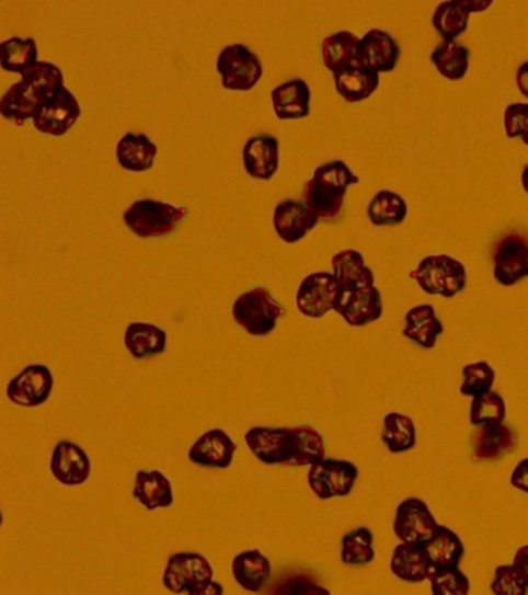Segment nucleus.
Masks as SVG:
<instances>
[{
    "mask_svg": "<svg viewBox=\"0 0 528 595\" xmlns=\"http://www.w3.org/2000/svg\"><path fill=\"white\" fill-rule=\"evenodd\" d=\"M243 443L268 467H312L328 458L323 434L310 425H254L243 433Z\"/></svg>",
    "mask_w": 528,
    "mask_h": 595,
    "instance_id": "f257e3e1",
    "label": "nucleus"
},
{
    "mask_svg": "<svg viewBox=\"0 0 528 595\" xmlns=\"http://www.w3.org/2000/svg\"><path fill=\"white\" fill-rule=\"evenodd\" d=\"M66 77L58 64L39 59L0 96V115L19 127L36 117L39 108L66 89Z\"/></svg>",
    "mask_w": 528,
    "mask_h": 595,
    "instance_id": "f03ea898",
    "label": "nucleus"
},
{
    "mask_svg": "<svg viewBox=\"0 0 528 595\" xmlns=\"http://www.w3.org/2000/svg\"><path fill=\"white\" fill-rule=\"evenodd\" d=\"M359 182V175L344 160H329L314 168L312 178L302 186V202L320 220L333 222L343 215L347 191Z\"/></svg>",
    "mask_w": 528,
    "mask_h": 595,
    "instance_id": "7ed1b4c3",
    "label": "nucleus"
},
{
    "mask_svg": "<svg viewBox=\"0 0 528 595\" xmlns=\"http://www.w3.org/2000/svg\"><path fill=\"white\" fill-rule=\"evenodd\" d=\"M410 279L423 294L452 299L467 289L468 271L467 265L451 254H428L412 268Z\"/></svg>",
    "mask_w": 528,
    "mask_h": 595,
    "instance_id": "20e7f679",
    "label": "nucleus"
},
{
    "mask_svg": "<svg viewBox=\"0 0 528 595\" xmlns=\"http://www.w3.org/2000/svg\"><path fill=\"white\" fill-rule=\"evenodd\" d=\"M188 208L179 207L159 198H137L123 211L122 219L127 230L140 239H159L174 233Z\"/></svg>",
    "mask_w": 528,
    "mask_h": 595,
    "instance_id": "39448f33",
    "label": "nucleus"
},
{
    "mask_svg": "<svg viewBox=\"0 0 528 595\" xmlns=\"http://www.w3.org/2000/svg\"><path fill=\"white\" fill-rule=\"evenodd\" d=\"M286 309L273 297L267 287H253L243 291L231 305V317L239 328L251 336H268L278 328Z\"/></svg>",
    "mask_w": 528,
    "mask_h": 595,
    "instance_id": "423d86ee",
    "label": "nucleus"
},
{
    "mask_svg": "<svg viewBox=\"0 0 528 595\" xmlns=\"http://www.w3.org/2000/svg\"><path fill=\"white\" fill-rule=\"evenodd\" d=\"M216 70L225 91L250 92L264 77V64L256 52L242 43L220 48Z\"/></svg>",
    "mask_w": 528,
    "mask_h": 595,
    "instance_id": "0eeeda50",
    "label": "nucleus"
},
{
    "mask_svg": "<svg viewBox=\"0 0 528 595\" xmlns=\"http://www.w3.org/2000/svg\"><path fill=\"white\" fill-rule=\"evenodd\" d=\"M358 478L357 464L341 458H325L314 464L306 477L310 492L321 501L351 496Z\"/></svg>",
    "mask_w": 528,
    "mask_h": 595,
    "instance_id": "6e6552de",
    "label": "nucleus"
},
{
    "mask_svg": "<svg viewBox=\"0 0 528 595\" xmlns=\"http://www.w3.org/2000/svg\"><path fill=\"white\" fill-rule=\"evenodd\" d=\"M55 389L54 370L43 363H30L7 384L5 394L13 405L33 410L50 400Z\"/></svg>",
    "mask_w": 528,
    "mask_h": 595,
    "instance_id": "1a4fd4ad",
    "label": "nucleus"
},
{
    "mask_svg": "<svg viewBox=\"0 0 528 595\" xmlns=\"http://www.w3.org/2000/svg\"><path fill=\"white\" fill-rule=\"evenodd\" d=\"M215 580V568L204 553L175 552L170 556L164 567L162 583L171 594H188L197 586Z\"/></svg>",
    "mask_w": 528,
    "mask_h": 595,
    "instance_id": "9d476101",
    "label": "nucleus"
},
{
    "mask_svg": "<svg viewBox=\"0 0 528 595\" xmlns=\"http://www.w3.org/2000/svg\"><path fill=\"white\" fill-rule=\"evenodd\" d=\"M493 278L502 287L518 286L528 278V234L510 231L493 249Z\"/></svg>",
    "mask_w": 528,
    "mask_h": 595,
    "instance_id": "9b49d317",
    "label": "nucleus"
},
{
    "mask_svg": "<svg viewBox=\"0 0 528 595\" xmlns=\"http://www.w3.org/2000/svg\"><path fill=\"white\" fill-rule=\"evenodd\" d=\"M341 290L331 272H313L299 283L295 295V306L302 317L321 320L329 312H335Z\"/></svg>",
    "mask_w": 528,
    "mask_h": 595,
    "instance_id": "f8f14e48",
    "label": "nucleus"
},
{
    "mask_svg": "<svg viewBox=\"0 0 528 595\" xmlns=\"http://www.w3.org/2000/svg\"><path fill=\"white\" fill-rule=\"evenodd\" d=\"M439 522L431 512L428 503L418 496L404 497L395 508L392 530L400 542L425 545L439 529Z\"/></svg>",
    "mask_w": 528,
    "mask_h": 595,
    "instance_id": "ddd939ff",
    "label": "nucleus"
},
{
    "mask_svg": "<svg viewBox=\"0 0 528 595\" xmlns=\"http://www.w3.org/2000/svg\"><path fill=\"white\" fill-rule=\"evenodd\" d=\"M48 470L64 488H80L92 477V459L80 444L64 439L51 450Z\"/></svg>",
    "mask_w": 528,
    "mask_h": 595,
    "instance_id": "4468645a",
    "label": "nucleus"
},
{
    "mask_svg": "<svg viewBox=\"0 0 528 595\" xmlns=\"http://www.w3.org/2000/svg\"><path fill=\"white\" fill-rule=\"evenodd\" d=\"M493 0H445L433 11V28L441 43H457L470 24L471 14L485 13L492 9Z\"/></svg>",
    "mask_w": 528,
    "mask_h": 595,
    "instance_id": "2eb2a0df",
    "label": "nucleus"
},
{
    "mask_svg": "<svg viewBox=\"0 0 528 595\" xmlns=\"http://www.w3.org/2000/svg\"><path fill=\"white\" fill-rule=\"evenodd\" d=\"M238 443L223 428H209L191 444L188 460L202 469L228 470L234 462Z\"/></svg>",
    "mask_w": 528,
    "mask_h": 595,
    "instance_id": "dca6fc26",
    "label": "nucleus"
},
{
    "mask_svg": "<svg viewBox=\"0 0 528 595\" xmlns=\"http://www.w3.org/2000/svg\"><path fill=\"white\" fill-rule=\"evenodd\" d=\"M242 164L245 174L254 181H272L279 171V138L269 133L246 138L242 148Z\"/></svg>",
    "mask_w": 528,
    "mask_h": 595,
    "instance_id": "f3484780",
    "label": "nucleus"
},
{
    "mask_svg": "<svg viewBox=\"0 0 528 595\" xmlns=\"http://www.w3.org/2000/svg\"><path fill=\"white\" fill-rule=\"evenodd\" d=\"M318 224L320 217L298 198H284L273 209V230L284 244H298Z\"/></svg>",
    "mask_w": 528,
    "mask_h": 595,
    "instance_id": "a211bd4d",
    "label": "nucleus"
},
{
    "mask_svg": "<svg viewBox=\"0 0 528 595\" xmlns=\"http://www.w3.org/2000/svg\"><path fill=\"white\" fill-rule=\"evenodd\" d=\"M402 56V48L391 33L381 28L367 30L359 37L357 66L377 73L394 72Z\"/></svg>",
    "mask_w": 528,
    "mask_h": 595,
    "instance_id": "6ab92c4d",
    "label": "nucleus"
},
{
    "mask_svg": "<svg viewBox=\"0 0 528 595\" xmlns=\"http://www.w3.org/2000/svg\"><path fill=\"white\" fill-rule=\"evenodd\" d=\"M81 114L80 100L69 88H66L58 96L39 108L36 117L33 118V127L44 136L64 137L77 125Z\"/></svg>",
    "mask_w": 528,
    "mask_h": 595,
    "instance_id": "aec40b11",
    "label": "nucleus"
},
{
    "mask_svg": "<svg viewBox=\"0 0 528 595\" xmlns=\"http://www.w3.org/2000/svg\"><path fill=\"white\" fill-rule=\"evenodd\" d=\"M335 312L351 328H366L383 317V295L377 286L340 295Z\"/></svg>",
    "mask_w": 528,
    "mask_h": 595,
    "instance_id": "412c9836",
    "label": "nucleus"
},
{
    "mask_svg": "<svg viewBox=\"0 0 528 595\" xmlns=\"http://www.w3.org/2000/svg\"><path fill=\"white\" fill-rule=\"evenodd\" d=\"M269 101L280 122L305 119L312 112V89L305 78H290L272 89Z\"/></svg>",
    "mask_w": 528,
    "mask_h": 595,
    "instance_id": "4be33fe9",
    "label": "nucleus"
},
{
    "mask_svg": "<svg viewBox=\"0 0 528 595\" xmlns=\"http://www.w3.org/2000/svg\"><path fill=\"white\" fill-rule=\"evenodd\" d=\"M389 571L400 582L421 585L434 571L428 550L421 542H399L391 553Z\"/></svg>",
    "mask_w": 528,
    "mask_h": 595,
    "instance_id": "5701e85b",
    "label": "nucleus"
},
{
    "mask_svg": "<svg viewBox=\"0 0 528 595\" xmlns=\"http://www.w3.org/2000/svg\"><path fill=\"white\" fill-rule=\"evenodd\" d=\"M473 458L479 462H496L507 458L518 447V436L512 426L486 424L478 426L473 434Z\"/></svg>",
    "mask_w": 528,
    "mask_h": 595,
    "instance_id": "b1692460",
    "label": "nucleus"
},
{
    "mask_svg": "<svg viewBox=\"0 0 528 595\" xmlns=\"http://www.w3.org/2000/svg\"><path fill=\"white\" fill-rule=\"evenodd\" d=\"M133 497L145 511L171 508L175 503L171 479L162 470H137L134 477Z\"/></svg>",
    "mask_w": 528,
    "mask_h": 595,
    "instance_id": "393cba45",
    "label": "nucleus"
},
{
    "mask_svg": "<svg viewBox=\"0 0 528 595\" xmlns=\"http://www.w3.org/2000/svg\"><path fill=\"white\" fill-rule=\"evenodd\" d=\"M444 332V321L437 317L436 307L429 302L412 306L404 313L402 335L418 344L422 350L433 351Z\"/></svg>",
    "mask_w": 528,
    "mask_h": 595,
    "instance_id": "a878e982",
    "label": "nucleus"
},
{
    "mask_svg": "<svg viewBox=\"0 0 528 595\" xmlns=\"http://www.w3.org/2000/svg\"><path fill=\"white\" fill-rule=\"evenodd\" d=\"M331 264L341 295L376 286V273L366 264L365 256L358 250H340L333 254Z\"/></svg>",
    "mask_w": 528,
    "mask_h": 595,
    "instance_id": "bb28decb",
    "label": "nucleus"
},
{
    "mask_svg": "<svg viewBox=\"0 0 528 595\" xmlns=\"http://www.w3.org/2000/svg\"><path fill=\"white\" fill-rule=\"evenodd\" d=\"M272 561L261 549L242 550L231 560V577L246 593H262L272 577Z\"/></svg>",
    "mask_w": 528,
    "mask_h": 595,
    "instance_id": "cd10ccee",
    "label": "nucleus"
},
{
    "mask_svg": "<svg viewBox=\"0 0 528 595\" xmlns=\"http://www.w3.org/2000/svg\"><path fill=\"white\" fill-rule=\"evenodd\" d=\"M159 156V146L146 133L123 134L115 146V157L119 167L129 172H146L152 170Z\"/></svg>",
    "mask_w": 528,
    "mask_h": 595,
    "instance_id": "c85d7f7f",
    "label": "nucleus"
},
{
    "mask_svg": "<svg viewBox=\"0 0 528 595\" xmlns=\"http://www.w3.org/2000/svg\"><path fill=\"white\" fill-rule=\"evenodd\" d=\"M168 332L148 321H133L126 325L123 343L134 361H149L168 351Z\"/></svg>",
    "mask_w": 528,
    "mask_h": 595,
    "instance_id": "c756f323",
    "label": "nucleus"
},
{
    "mask_svg": "<svg viewBox=\"0 0 528 595\" xmlns=\"http://www.w3.org/2000/svg\"><path fill=\"white\" fill-rule=\"evenodd\" d=\"M359 36L351 30H338L324 37L321 43V58L332 75L344 72L357 66Z\"/></svg>",
    "mask_w": 528,
    "mask_h": 595,
    "instance_id": "7c9ffc66",
    "label": "nucleus"
},
{
    "mask_svg": "<svg viewBox=\"0 0 528 595\" xmlns=\"http://www.w3.org/2000/svg\"><path fill=\"white\" fill-rule=\"evenodd\" d=\"M335 91L341 99L349 104L363 103L378 91L381 84V75L365 69V67H351L336 75H332Z\"/></svg>",
    "mask_w": 528,
    "mask_h": 595,
    "instance_id": "2f4dec72",
    "label": "nucleus"
},
{
    "mask_svg": "<svg viewBox=\"0 0 528 595\" xmlns=\"http://www.w3.org/2000/svg\"><path fill=\"white\" fill-rule=\"evenodd\" d=\"M366 216L374 227H400L410 216V205L402 194L392 190H380L370 197Z\"/></svg>",
    "mask_w": 528,
    "mask_h": 595,
    "instance_id": "473e14b6",
    "label": "nucleus"
},
{
    "mask_svg": "<svg viewBox=\"0 0 528 595\" xmlns=\"http://www.w3.org/2000/svg\"><path fill=\"white\" fill-rule=\"evenodd\" d=\"M429 61L444 80L462 81L470 72L471 48L459 43H440L431 52Z\"/></svg>",
    "mask_w": 528,
    "mask_h": 595,
    "instance_id": "72a5a7b5",
    "label": "nucleus"
},
{
    "mask_svg": "<svg viewBox=\"0 0 528 595\" xmlns=\"http://www.w3.org/2000/svg\"><path fill=\"white\" fill-rule=\"evenodd\" d=\"M381 443L391 455H402L417 447V426L411 415L391 411L384 415Z\"/></svg>",
    "mask_w": 528,
    "mask_h": 595,
    "instance_id": "f704fd0d",
    "label": "nucleus"
},
{
    "mask_svg": "<svg viewBox=\"0 0 528 595\" xmlns=\"http://www.w3.org/2000/svg\"><path fill=\"white\" fill-rule=\"evenodd\" d=\"M39 61L35 37L10 36L0 43V66L5 72L22 77Z\"/></svg>",
    "mask_w": 528,
    "mask_h": 595,
    "instance_id": "c9c22d12",
    "label": "nucleus"
},
{
    "mask_svg": "<svg viewBox=\"0 0 528 595\" xmlns=\"http://www.w3.org/2000/svg\"><path fill=\"white\" fill-rule=\"evenodd\" d=\"M434 569L460 568L466 559V545L462 538L448 526H439L429 541L425 542Z\"/></svg>",
    "mask_w": 528,
    "mask_h": 595,
    "instance_id": "e433bc0d",
    "label": "nucleus"
},
{
    "mask_svg": "<svg viewBox=\"0 0 528 595\" xmlns=\"http://www.w3.org/2000/svg\"><path fill=\"white\" fill-rule=\"evenodd\" d=\"M372 530L366 526L355 527L341 537L340 560L344 567H367L376 560Z\"/></svg>",
    "mask_w": 528,
    "mask_h": 595,
    "instance_id": "4c0bfd02",
    "label": "nucleus"
},
{
    "mask_svg": "<svg viewBox=\"0 0 528 595\" xmlns=\"http://www.w3.org/2000/svg\"><path fill=\"white\" fill-rule=\"evenodd\" d=\"M507 419V402L497 391L474 397L470 405V424L475 426L500 424Z\"/></svg>",
    "mask_w": 528,
    "mask_h": 595,
    "instance_id": "58836bf2",
    "label": "nucleus"
},
{
    "mask_svg": "<svg viewBox=\"0 0 528 595\" xmlns=\"http://www.w3.org/2000/svg\"><path fill=\"white\" fill-rule=\"evenodd\" d=\"M462 381H460L459 392L463 397H478L492 391L494 381H496V369L489 362L478 361L467 363L462 366Z\"/></svg>",
    "mask_w": 528,
    "mask_h": 595,
    "instance_id": "ea45409f",
    "label": "nucleus"
},
{
    "mask_svg": "<svg viewBox=\"0 0 528 595\" xmlns=\"http://www.w3.org/2000/svg\"><path fill=\"white\" fill-rule=\"evenodd\" d=\"M428 582L433 595H471V580L460 568L434 569Z\"/></svg>",
    "mask_w": 528,
    "mask_h": 595,
    "instance_id": "a19ab883",
    "label": "nucleus"
},
{
    "mask_svg": "<svg viewBox=\"0 0 528 595\" xmlns=\"http://www.w3.org/2000/svg\"><path fill=\"white\" fill-rule=\"evenodd\" d=\"M504 133L510 140L528 146V101H515L504 108Z\"/></svg>",
    "mask_w": 528,
    "mask_h": 595,
    "instance_id": "79ce46f5",
    "label": "nucleus"
},
{
    "mask_svg": "<svg viewBox=\"0 0 528 595\" xmlns=\"http://www.w3.org/2000/svg\"><path fill=\"white\" fill-rule=\"evenodd\" d=\"M490 591L493 595H527L528 587L513 564H500L494 569Z\"/></svg>",
    "mask_w": 528,
    "mask_h": 595,
    "instance_id": "37998d69",
    "label": "nucleus"
},
{
    "mask_svg": "<svg viewBox=\"0 0 528 595\" xmlns=\"http://www.w3.org/2000/svg\"><path fill=\"white\" fill-rule=\"evenodd\" d=\"M510 485L528 496V456L520 459L510 473Z\"/></svg>",
    "mask_w": 528,
    "mask_h": 595,
    "instance_id": "c03bdc74",
    "label": "nucleus"
},
{
    "mask_svg": "<svg viewBox=\"0 0 528 595\" xmlns=\"http://www.w3.org/2000/svg\"><path fill=\"white\" fill-rule=\"evenodd\" d=\"M288 595H332L331 591L318 583L309 582V580H298L291 585Z\"/></svg>",
    "mask_w": 528,
    "mask_h": 595,
    "instance_id": "a18cd8bd",
    "label": "nucleus"
},
{
    "mask_svg": "<svg viewBox=\"0 0 528 595\" xmlns=\"http://www.w3.org/2000/svg\"><path fill=\"white\" fill-rule=\"evenodd\" d=\"M512 564L515 567L516 571H518L520 579H523V582L526 583V586L528 587V545L519 546V548L516 549Z\"/></svg>",
    "mask_w": 528,
    "mask_h": 595,
    "instance_id": "49530a36",
    "label": "nucleus"
},
{
    "mask_svg": "<svg viewBox=\"0 0 528 595\" xmlns=\"http://www.w3.org/2000/svg\"><path fill=\"white\" fill-rule=\"evenodd\" d=\"M515 84L520 95L528 100V59L520 62L518 69H516Z\"/></svg>",
    "mask_w": 528,
    "mask_h": 595,
    "instance_id": "de8ad7c7",
    "label": "nucleus"
},
{
    "mask_svg": "<svg viewBox=\"0 0 528 595\" xmlns=\"http://www.w3.org/2000/svg\"><path fill=\"white\" fill-rule=\"evenodd\" d=\"M188 595H225V587L222 583L211 580V582H206L204 585L197 586Z\"/></svg>",
    "mask_w": 528,
    "mask_h": 595,
    "instance_id": "09e8293b",
    "label": "nucleus"
},
{
    "mask_svg": "<svg viewBox=\"0 0 528 595\" xmlns=\"http://www.w3.org/2000/svg\"><path fill=\"white\" fill-rule=\"evenodd\" d=\"M520 185H523L524 193L528 196V163L523 168V172H520Z\"/></svg>",
    "mask_w": 528,
    "mask_h": 595,
    "instance_id": "8fccbe9b",
    "label": "nucleus"
}]
</instances>
